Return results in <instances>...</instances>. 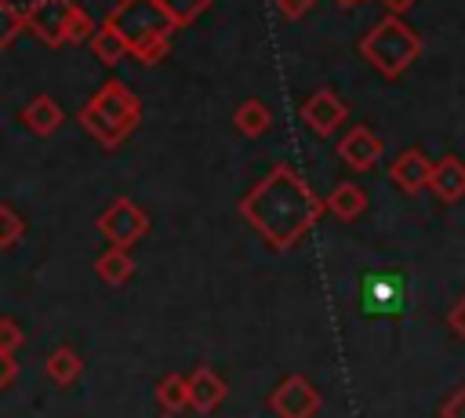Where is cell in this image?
Masks as SVG:
<instances>
[{
    "label": "cell",
    "instance_id": "obj_1",
    "mask_svg": "<svg viewBox=\"0 0 465 418\" xmlns=\"http://www.w3.org/2000/svg\"><path fill=\"white\" fill-rule=\"evenodd\" d=\"M236 211L269 247L291 251L309 229H316L327 204L291 164H272L269 174L240 196Z\"/></svg>",
    "mask_w": 465,
    "mask_h": 418
},
{
    "label": "cell",
    "instance_id": "obj_2",
    "mask_svg": "<svg viewBox=\"0 0 465 418\" xmlns=\"http://www.w3.org/2000/svg\"><path fill=\"white\" fill-rule=\"evenodd\" d=\"M105 22L124 36L131 58L142 65H156L171 51V33L178 29L156 0H116Z\"/></svg>",
    "mask_w": 465,
    "mask_h": 418
},
{
    "label": "cell",
    "instance_id": "obj_3",
    "mask_svg": "<svg viewBox=\"0 0 465 418\" xmlns=\"http://www.w3.org/2000/svg\"><path fill=\"white\" fill-rule=\"evenodd\" d=\"M76 120H80V127H84L102 149H116V145L127 142L131 131L142 124V102H138V95H134L124 80L109 76V80L80 105Z\"/></svg>",
    "mask_w": 465,
    "mask_h": 418
},
{
    "label": "cell",
    "instance_id": "obj_4",
    "mask_svg": "<svg viewBox=\"0 0 465 418\" xmlns=\"http://www.w3.org/2000/svg\"><path fill=\"white\" fill-rule=\"evenodd\" d=\"M360 55L389 80L403 76L414 58L421 55V36L400 18V15H385L378 18L363 36H360Z\"/></svg>",
    "mask_w": 465,
    "mask_h": 418
},
{
    "label": "cell",
    "instance_id": "obj_5",
    "mask_svg": "<svg viewBox=\"0 0 465 418\" xmlns=\"http://www.w3.org/2000/svg\"><path fill=\"white\" fill-rule=\"evenodd\" d=\"M98 233L116 244V247H134L145 233H149V214L145 207H138L131 196H116L102 214H98Z\"/></svg>",
    "mask_w": 465,
    "mask_h": 418
},
{
    "label": "cell",
    "instance_id": "obj_6",
    "mask_svg": "<svg viewBox=\"0 0 465 418\" xmlns=\"http://www.w3.org/2000/svg\"><path fill=\"white\" fill-rule=\"evenodd\" d=\"M269 407L276 418H316L323 407V396L305 374H287L269 393Z\"/></svg>",
    "mask_w": 465,
    "mask_h": 418
},
{
    "label": "cell",
    "instance_id": "obj_7",
    "mask_svg": "<svg viewBox=\"0 0 465 418\" xmlns=\"http://www.w3.org/2000/svg\"><path fill=\"white\" fill-rule=\"evenodd\" d=\"M73 7H76V0H29L25 4V33H33L47 47H62Z\"/></svg>",
    "mask_w": 465,
    "mask_h": 418
},
{
    "label": "cell",
    "instance_id": "obj_8",
    "mask_svg": "<svg viewBox=\"0 0 465 418\" xmlns=\"http://www.w3.org/2000/svg\"><path fill=\"white\" fill-rule=\"evenodd\" d=\"M345 116H349V105L331 91V87H320V91H312L305 102H302V120L316 131V134H334V127H341L345 124Z\"/></svg>",
    "mask_w": 465,
    "mask_h": 418
},
{
    "label": "cell",
    "instance_id": "obj_9",
    "mask_svg": "<svg viewBox=\"0 0 465 418\" xmlns=\"http://www.w3.org/2000/svg\"><path fill=\"white\" fill-rule=\"evenodd\" d=\"M381 153H385V142H381L371 127H363V124L349 127V131L341 134V142H338V156H341V164L352 167V171H371V167L381 160Z\"/></svg>",
    "mask_w": 465,
    "mask_h": 418
},
{
    "label": "cell",
    "instance_id": "obj_10",
    "mask_svg": "<svg viewBox=\"0 0 465 418\" xmlns=\"http://www.w3.org/2000/svg\"><path fill=\"white\" fill-rule=\"evenodd\" d=\"M225 396H229V385L214 367L200 363V367L189 371V407L193 411L211 414V411H218L225 403Z\"/></svg>",
    "mask_w": 465,
    "mask_h": 418
},
{
    "label": "cell",
    "instance_id": "obj_11",
    "mask_svg": "<svg viewBox=\"0 0 465 418\" xmlns=\"http://www.w3.org/2000/svg\"><path fill=\"white\" fill-rule=\"evenodd\" d=\"M389 178H392V185L403 189V193H421V189H429L432 160H429L421 149H403V153L392 160Z\"/></svg>",
    "mask_w": 465,
    "mask_h": 418
},
{
    "label": "cell",
    "instance_id": "obj_12",
    "mask_svg": "<svg viewBox=\"0 0 465 418\" xmlns=\"http://www.w3.org/2000/svg\"><path fill=\"white\" fill-rule=\"evenodd\" d=\"M429 189L436 193V200H443V204H458V200L465 196V160L454 156V153L432 160Z\"/></svg>",
    "mask_w": 465,
    "mask_h": 418
},
{
    "label": "cell",
    "instance_id": "obj_13",
    "mask_svg": "<svg viewBox=\"0 0 465 418\" xmlns=\"http://www.w3.org/2000/svg\"><path fill=\"white\" fill-rule=\"evenodd\" d=\"M22 124L36 134V138H47V134H54L62 124H65V109L51 98V95H36V98H29L25 105H22Z\"/></svg>",
    "mask_w": 465,
    "mask_h": 418
},
{
    "label": "cell",
    "instance_id": "obj_14",
    "mask_svg": "<svg viewBox=\"0 0 465 418\" xmlns=\"http://www.w3.org/2000/svg\"><path fill=\"white\" fill-rule=\"evenodd\" d=\"M94 273H98L102 284H109V287H124V284L134 276L131 247H116V244H109V247L94 258Z\"/></svg>",
    "mask_w": 465,
    "mask_h": 418
},
{
    "label": "cell",
    "instance_id": "obj_15",
    "mask_svg": "<svg viewBox=\"0 0 465 418\" xmlns=\"http://www.w3.org/2000/svg\"><path fill=\"white\" fill-rule=\"evenodd\" d=\"M323 204H327V211H331L334 218L352 222V218H360V214L367 211V193H363L356 182H338V185L323 196Z\"/></svg>",
    "mask_w": 465,
    "mask_h": 418
},
{
    "label": "cell",
    "instance_id": "obj_16",
    "mask_svg": "<svg viewBox=\"0 0 465 418\" xmlns=\"http://www.w3.org/2000/svg\"><path fill=\"white\" fill-rule=\"evenodd\" d=\"M87 44H91V55H94V58H98L105 69H113V65H120L124 58H131V51H127L124 36H120V33L109 25V22H102Z\"/></svg>",
    "mask_w": 465,
    "mask_h": 418
},
{
    "label": "cell",
    "instance_id": "obj_17",
    "mask_svg": "<svg viewBox=\"0 0 465 418\" xmlns=\"http://www.w3.org/2000/svg\"><path fill=\"white\" fill-rule=\"evenodd\" d=\"M269 124H272V113H269V105H265L262 98H247V102H240L236 113H232V127H236L243 138H262V134L269 131Z\"/></svg>",
    "mask_w": 465,
    "mask_h": 418
},
{
    "label": "cell",
    "instance_id": "obj_18",
    "mask_svg": "<svg viewBox=\"0 0 465 418\" xmlns=\"http://www.w3.org/2000/svg\"><path fill=\"white\" fill-rule=\"evenodd\" d=\"M44 371L51 374L54 385H73L84 374V360H80V353L73 345H54L47 353V360H44Z\"/></svg>",
    "mask_w": 465,
    "mask_h": 418
},
{
    "label": "cell",
    "instance_id": "obj_19",
    "mask_svg": "<svg viewBox=\"0 0 465 418\" xmlns=\"http://www.w3.org/2000/svg\"><path fill=\"white\" fill-rule=\"evenodd\" d=\"M363 305L371 313H389L400 305V280L396 276H367L363 280Z\"/></svg>",
    "mask_w": 465,
    "mask_h": 418
},
{
    "label": "cell",
    "instance_id": "obj_20",
    "mask_svg": "<svg viewBox=\"0 0 465 418\" xmlns=\"http://www.w3.org/2000/svg\"><path fill=\"white\" fill-rule=\"evenodd\" d=\"M156 403L167 411V414H178L189 407V378L185 374H167L160 385H156Z\"/></svg>",
    "mask_w": 465,
    "mask_h": 418
},
{
    "label": "cell",
    "instance_id": "obj_21",
    "mask_svg": "<svg viewBox=\"0 0 465 418\" xmlns=\"http://www.w3.org/2000/svg\"><path fill=\"white\" fill-rule=\"evenodd\" d=\"M22 33H25V7L0 0V51H7Z\"/></svg>",
    "mask_w": 465,
    "mask_h": 418
},
{
    "label": "cell",
    "instance_id": "obj_22",
    "mask_svg": "<svg viewBox=\"0 0 465 418\" xmlns=\"http://www.w3.org/2000/svg\"><path fill=\"white\" fill-rule=\"evenodd\" d=\"M156 4L174 18V25H178V29H185V25H193V22H196V18H200L214 0H156Z\"/></svg>",
    "mask_w": 465,
    "mask_h": 418
},
{
    "label": "cell",
    "instance_id": "obj_23",
    "mask_svg": "<svg viewBox=\"0 0 465 418\" xmlns=\"http://www.w3.org/2000/svg\"><path fill=\"white\" fill-rule=\"evenodd\" d=\"M22 236H25V218L11 204H0V251L15 247Z\"/></svg>",
    "mask_w": 465,
    "mask_h": 418
},
{
    "label": "cell",
    "instance_id": "obj_24",
    "mask_svg": "<svg viewBox=\"0 0 465 418\" xmlns=\"http://www.w3.org/2000/svg\"><path fill=\"white\" fill-rule=\"evenodd\" d=\"M94 18L87 15V7H73V15H69V25H65V44H87L91 36H94Z\"/></svg>",
    "mask_w": 465,
    "mask_h": 418
},
{
    "label": "cell",
    "instance_id": "obj_25",
    "mask_svg": "<svg viewBox=\"0 0 465 418\" xmlns=\"http://www.w3.org/2000/svg\"><path fill=\"white\" fill-rule=\"evenodd\" d=\"M22 345H25V331L11 316H0V349L4 353H18Z\"/></svg>",
    "mask_w": 465,
    "mask_h": 418
},
{
    "label": "cell",
    "instance_id": "obj_26",
    "mask_svg": "<svg viewBox=\"0 0 465 418\" xmlns=\"http://www.w3.org/2000/svg\"><path fill=\"white\" fill-rule=\"evenodd\" d=\"M272 4H276V11H280L287 22H298V18H305V15L312 11L316 0H272Z\"/></svg>",
    "mask_w": 465,
    "mask_h": 418
},
{
    "label": "cell",
    "instance_id": "obj_27",
    "mask_svg": "<svg viewBox=\"0 0 465 418\" xmlns=\"http://www.w3.org/2000/svg\"><path fill=\"white\" fill-rule=\"evenodd\" d=\"M440 418H465V385L454 389V393L440 403Z\"/></svg>",
    "mask_w": 465,
    "mask_h": 418
},
{
    "label": "cell",
    "instance_id": "obj_28",
    "mask_svg": "<svg viewBox=\"0 0 465 418\" xmlns=\"http://www.w3.org/2000/svg\"><path fill=\"white\" fill-rule=\"evenodd\" d=\"M447 327H450V331H454V334L465 342V294H461V298H458V302L447 309Z\"/></svg>",
    "mask_w": 465,
    "mask_h": 418
},
{
    "label": "cell",
    "instance_id": "obj_29",
    "mask_svg": "<svg viewBox=\"0 0 465 418\" xmlns=\"http://www.w3.org/2000/svg\"><path fill=\"white\" fill-rule=\"evenodd\" d=\"M15 378H18V360H15V353H4V349H0V393H4Z\"/></svg>",
    "mask_w": 465,
    "mask_h": 418
},
{
    "label": "cell",
    "instance_id": "obj_30",
    "mask_svg": "<svg viewBox=\"0 0 465 418\" xmlns=\"http://www.w3.org/2000/svg\"><path fill=\"white\" fill-rule=\"evenodd\" d=\"M381 4H385V11H389V15H403V11H407V7H414L418 0H381Z\"/></svg>",
    "mask_w": 465,
    "mask_h": 418
},
{
    "label": "cell",
    "instance_id": "obj_31",
    "mask_svg": "<svg viewBox=\"0 0 465 418\" xmlns=\"http://www.w3.org/2000/svg\"><path fill=\"white\" fill-rule=\"evenodd\" d=\"M334 4H341V7H356V4H363V0H334Z\"/></svg>",
    "mask_w": 465,
    "mask_h": 418
},
{
    "label": "cell",
    "instance_id": "obj_32",
    "mask_svg": "<svg viewBox=\"0 0 465 418\" xmlns=\"http://www.w3.org/2000/svg\"><path fill=\"white\" fill-rule=\"evenodd\" d=\"M163 418H174V414H163Z\"/></svg>",
    "mask_w": 465,
    "mask_h": 418
}]
</instances>
